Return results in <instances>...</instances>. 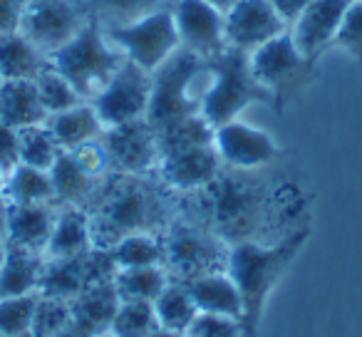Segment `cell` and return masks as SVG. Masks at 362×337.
Segmentation results:
<instances>
[{
	"label": "cell",
	"instance_id": "6da1fadb",
	"mask_svg": "<svg viewBox=\"0 0 362 337\" xmlns=\"http://www.w3.org/2000/svg\"><path fill=\"white\" fill-rule=\"evenodd\" d=\"M154 177L112 172L85 208L95 248H112L129 233H164L169 226L164 184Z\"/></svg>",
	"mask_w": 362,
	"mask_h": 337
},
{
	"label": "cell",
	"instance_id": "7a4b0ae2",
	"mask_svg": "<svg viewBox=\"0 0 362 337\" xmlns=\"http://www.w3.org/2000/svg\"><path fill=\"white\" fill-rule=\"evenodd\" d=\"M310 231L291 233L276 243H261V241H238L228 248V266L226 273L236 283L241 292V327L243 337H258L261 327L263 307H266L271 292L286 276L291 263L305 246Z\"/></svg>",
	"mask_w": 362,
	"mask_h": 337
},
{
	"label": "cell",
	"instance_id": "3957f363",
	"mask_svg": "<svg viewBox=\"0 0 362 337\" xmlns=\"http://www.w3.org/2000/svg\"><path fill=\"white\" fill-rule=\"evenodd\" d=\"M124 60L122 50L95 20L87 23L65 47L50 55V65L80 92L85 102H92L105 90Z\"/></svg>",
	"mask_w": 362,
	"mask_h": 337
},
{
	"label": "cell",
	"instance_id": "277c9868",
	"mask_svg": "<svg viewBox=\"0 0 362 337\" xmlns=\"http://www.w3.org/2000/svg\"><path fill=\"white\" fill-rule=\"evenodd\" d=\"M206 62L209 87L202 102V114L206 117L214 129L231 119H238V114L253 102H268L273 107L271 95L253 77L251 65H248V52L226 47Z\"/></svg>",
	"mask_w": 362,
	"mask_h": 337
},
{
	"label": "cell",
	"instance_id": "5b68a950",
	"mask_svg": "<svg viewBox=\"0 0 362 337\" xmlns=\"http://www.w3.org/2000/svg\"><path fill=\"white\" fill-rule=\"evenodd\" d=\"M206 60L179 47L164 65L151 72V97L146 110V122L151 124V129L159 131L171 122L202 112L204 97L194 95V82L206 72Z\"/></svg>",
	"mask_w": 362,
	"mask_h": 337
},
{
	"label": "cell",
	"instance_id": "8992f818",
	"mask_svg": "<svg viewBox=\"0 0 362 337\" xmlns=\"http://www.w3.org/2000/svg\"><path fill=\"white\" fill-rule=\"evenodd\" d=\"M164 268L171 280L187 283L204 273L226 271L228 243L199 221L171 218L161 233Z\"/></svg>",
	"mask_w": 362,
	"mask_h": 337
},
{
	"label": "cell",
	"instance_id": "52a82bcc",
	"mask_svg": "<svg viewBox=\"0 0 362 337\" xmlns=\"http://www.w3.org/2000/svg\"><path fill=\"white\" fill-rule=\"evenodd\" d=\"M248 65L258 85L271 95L276 112H283V105L303 90L315 70V65H310L298 50L288 30L256 47L248 55Z\"/></svg>",
	"mask_w": 362,
	"mask_h": 337
},
{
	"label": "cell",
	"instance_id": "ba28073f",
	"mask_svg": "<svg viewBox=\"0 0 362 337\" xmlns=\"http://www.w3.org/2000/svg\"><path fill=\"white\" fill-rule=\"evenodd\" d=\"M107 37L122 50V55L136 67L151 72L159 65H164L176 50H179V35H176L174 16H171V6L161 8V11L144 16L139 20L129 23V25L115 28V30H105Z\"/></svg>",
	"mask_w": 362,
	"mask_h": 337
},
{
	"label": "cell",
	"instance_id": "9c48e42d",
	"mask_svg": "<svg viewBox=\"0 0 362 337\" xmlns=\"http://www.w3.org/2000/svg\"><path fill=\"white\" fill-rule=\"evenodd\" d=\"M90 23L82 0H28L21 32L47 57L65 47Z\"/></svg>",
	"mask_w": 362,
	"mask_h": 337
},
{
	"label": "cell",
	"instance_id": "30bf717a",
	"mask_svg": "<svg viewBox=\"0 0 362 337\" xmlns=\"http://www.w3.org/2000/svg\"><path fill=\"white\" fill-rule=\"evenodd\" d=\"M117 266L107 248H90L80 256L55 258L45 261L40 280V295L72 300L82 290L97 285V283L115 280Z\"/></svg>",
	"mask_w": 362,
	"mask_h": 337
},
{
	"label": "cell",
	"instance_id": "8fae6325",
	"mask_svg": "<svg viewBox=\"0 0 362 337\" xmlns=\"http://www.w3.org/2000/svg\"><path fill=\"white\" fill-rule=\"evenodd\" d=\"M151 97V75L134 62L124 60L122 67L115 72L105 90L90 102L95 107L97 117L105 126L127 124L134 119H146Z\"/></svg>",
	"mask_w": 362,
	"mask_h": 337
},
{
	"label": "cell",
	"instance_id": "7c38bea8",
	"mask_svg": "<svg viewBox=\"0 0 362 337\" xmlns=\"http://www.w3.org/2000/svg\"><path fill=\"white\" fill-rule=\"evenodd\" d=\"M110 156L112 172L134 174V177H156L159 169V139L146 119H134L127 124L105 126L100 134Z\"/></svg>",
	"mask_w": 362,
	"mask_h": 337
},
{
	"label": "cell",
	"instance_id": "4fadbf2b",
	"mask_svg": "<svg viewBox=\"0 0 362 337\" xmlns=\"http://www.w3.org/2000/svg\"><path fill=\"white\" fill-rule=\"evenodd\" d=\"M214 146H216L221 164L236 172H258L263 166L273 164L281 154L268 131L251 126L241 119H231L214 129Z\"/></svg>",
	"mask_w": 362,
	"mask_h": 337
},
{
	"label": "cell",
	"instance_id": "5bb4252c",
	"mask_svg": "<svg viewBox=\"0 0 362 337\" xmlns=\"http://www.w3.org/2000/svg\"><path fill=\"white\" fill-rule=\"evenodd\" d=\"M179 45L202 60H211L226 50L223 13L209 6L206 0H174L171 3Z\"/></svg>",
	"mask_w": 362,
	"mask_h": 337
},
{
	"label": "cell",
	"instance_id": "9a60e30c",
	"mask_svg": "<svg viewBox=\"0 0 362 337\" xmlns=\"http://www.w3.org/2000/svg\"><path fill=\"white\" fill-rule=\"evenodd\" d=\"M223 164L216 146L204 144L192 149H179L161 154L156 179L164 184L166 191L174 194H197L216 182Z\"/></svg>",
	"mask_w": 362,
	"mask_h": 337
},
{
	"label": "cell",
	"instance_id": "2e32d148",
	"mask_svg": "<svg viewBox=\"0 0 362 337\" xmlns=\"http://www.w3.org/2000/svg\"><path fill=\"white\" fill-rule=\"evenodd\" d=\"M286 30L288 25L276 13L271 0H238L223 16L226 47L248 52V55Z\"/></svg>",
	"mask_w": 362,
	"mask_h": 337
},
{
	"label": "cell",
	"instance_id": "e0dca14e",
	"mask_svg": "<svg viewBox=\"0 0 362 337\" xmlns=\"http://www.w3.org/2000/svg\"><path fill=\"white\" fill-rule=\"evenodd\" d=\"M350 3L352 0H313L291 23L288 32L310 65H317V60L332 47L337 28H340Z\"/></svg>",
	"mask_w": 362,
	"mask_h": 337
},
{
	"label": "cell",
	"instance_id": "ac0fdd59",
	"mask_svg": "<svg viewBox=\"0 0 362 337\" xmlns=\"http://www.w3.org/2000/svg\"><path fill=\"white\" fill-rule=\"evenodd\" d=\"M57 208H60L57 203H6V211H3L6 241L28 251L45 253Z\"/></svg>",
	"mask_w": 362,
	"mask_h": 337
},
{
	"label": "cell",
	"instance_id": "d6986e66",
	"mask_svg": "<svg viewBox=\"0 0 362 337\" xmlns=\"http://www.w3.org/2000/svg\"><path fill=\"white\" fill-rule=\"evenodd\" d=\"M119 292L115 288V280L97 283V285L82 290L70 300L72 330H77L85 337H97L110 332L112 320L119 310Z\"/></svg>",
	"mask_w": 362,
	"mask_h": 337
},
{
	"label": "cell",
	"instance_id": "ffe728a7",
	"mask_svg": "<svg viewBox=\"0 0 362 337\" xmlns=\"http://www.w3.org/2000/svg\"><path fill=\"white\" fill-rule=\"evenodd\" d=\"M42 268H45L42 253L8 243L6 258L0 266V300L3 297L30 295V292L40 290Z\"/></svg>",
	"mask_w": 362,
	"mask_h": 337
},
{
	"label": "cell",
	"instance_id": "44dd1931",
	"mask_svg": "<svg viewBox=\"0 0 362 337\" xmlns=\"http://www.w3.org/2000/svg\"><path fill=\"white\" fill-rule=\"evenodd\" d=\"M95 248L92 241V228L90 216L85 208L80 206H60L57 208L55 226H52L50 241L45 248V261H55V258H70L80 256V253Z\"/></svg>",
	"mask_w": 362,
	"mask_h": 337
},
{
	"label": "cell",
	"instance_id": "7402d4cb",
	"mask_svg": "<svg viewBox=\"0 0 362 337\" xmlns=\"http://www.w3.org/2000/svg\"><path fill=\"white\" fill-rule=\"evenodd\" d=\"M50 182H52V191H55L57 206L87 208L105 179L100 182V179L90 177V174L77 164V159L70 154V151H62L50 169Z\"/></svg>",
	"mask_w": 362,
	"mask_h": 337
},
{
	"label": "cell",
	"instance_id": "603a6c76",
	"mask_svg": "<svg viewBox=\"0 0 362 337\" xmlns=\"http://www.w3.org/2000/svg\"><path fill=\"white\" fill-rule=\"evenodd\" d=\"M184 285L189 288L199 312H211V315H226L241 320V292L236 283L231 280L226 271L218 273H204V276L187 280Z\"/></svg>",
	"mask_w": 362,
	"mask_h": 337
},
{
	"label": "cell",
	"instance_id": "cb8c5ba5",
	"mask_svg": "<svg viewBox=\"0 0 362 337\" xmlns=\"http://www.w3.org/2000/svg\"><path fill=\"white\" fill-rule=\"evenodd\" d=\"M0 119L13 129L42 124L47 112L37 95L35 80H6L0 87Z\"/></svg>",
	"mask_w": 362,
	"mask_h": 337
},
{
	"label": "cell",
	"instance_id": "d4e9b609",
	"mask_svg": "<svg viewBox=\"0 0 362 337\" xmlns=\"http://www.w3.org/2000/svg\"><path fill=\"white\" fill-rule=\"evenodd\" d=\"M45 124L57 139V144L62 146V151H70L75 146L85 144V141L97 139L105 131V124H102V119L97 117L95 107L90 102H82L72 110L50 114Z\"/></svg>",
	"mask_w": 362,
	"mask_h": 337
},
{
	"label": "cell",
	"instance_id": "484cf974",
	"mask_svg": "<svg viewBox=\"0 0 362 337\" xmlns=\"http://www.w3.org/2000/svg\"><path fill=\"white\" fill-rule=\"evenodd\" d=\"M50 57L37 50L23 32L0 37V77L3 80H37Z\"/></svg>",
	"mask_w": 362,
	"mask_h": 337
},
{
	"label": "cell",
	"instance_id": "4316f807",
	"mask_svg": "<svg viewBox=\"0 0 362 337\" xmlns=\"http://www.w3.org/2000/svg\"><path fill=\"white\" fill-rule=\"evenodd\" d=\"M174 0H82L90 20H95L102 30L129 25L144 16L169 8Z\"/></svg>",
	"mask_w": 362,
	"mask_h": 337
},
{
	"label": "cell",
	"instance_id": "83f0119b",
	"mask_svg": "<svg viewBox=\"0 0 362 337\" xmlns=\"http://www.w3.org/2000/svg\"><path fill=\"white\" fill-rule=\"evenodd\" d=\"M3 201L6 203H55L50 172H42V169H35V166H28V164H18L6 177Z\"/></svg>",
	"mask_w": 362,
	"mask_h": 337
},
{
	"label": "cell",
	"instance_id": "f1b7e54d",
	"mask_svg": "<svg viewBox=\"0 0 362 337\" xmlns=\"http://www.w3.org/2000/svg\"><path fill=\"white\" fill-rule=\"evenodd\" d=\"M154 312H156V322H159L161 327L184 335V332L192 327V322L197 320L199 307L184 283L169 280V285H166L164 290L159 292V297L154 300Z\"/></svg>",
	"mask_w": 362,
	"mask_h": 337
},
{
	"label": "cell",
	"instance_id": "f546056e",
	"mask_svg": "<svg viewBox=\"0 0 362 337\" xmlns=\"http://www.w3.org/2000/svg\"><path fill=\"white\" fill-rule=\"evenodd\" d=\"M115 261L117 271L122 268H146L164 266V243L161 233H129L107 248Z\"/></svg>",
	"mask_w": 362,
	"mask_h": 337
},
{
	"label": "cell",
	"instance_id": "4dcf8cb0",
	"mask_svg": "<svg viewBox=\"0 0 362 337\" xmlns=\"http://www.w3.org/2000/svg\"><path fill=\"white\" fill-rule=\"evenodd\" d=\"M169 273L164 266L146 268H122L115 273V288L119 292V300H144L154 302L159 292L169 285Z\"/></svg>",
	"mask_w": 362,
	"mask_h": 337
},
{
	"label": "cell",
	"instance_id": "1f68e13d",
	"mask_svg": "<svg viewBox=\"0 0 362 337\" xmlns=\"http://www.w3.org/2000/svg\"><path fill=\"white\" fill-rule=\"evenodd\" d=\"M156 139H159L161 154H169V151H179V149H192V146L214 144V126L199 112V114H189L184 119L161 126L156 131Z\"/></svg>",
	"mask_w": 362,
	"mask_h": 337
},
{
	"label": "cell",
	"instance_id": "d6a6232c",
	"mask_svg": "<svg viewBox=\"0 0 362 337\" xmlns=\"http://www.w3.org/2000/svg\"><path fill=\"white\" fill-rule=\"evenodd\" d=\"M21 131V164L35 166L42 172H50L52 164L57 161V156L62 154V146L57 144V139L52 136V131L47 129V124H33L25 126Z\"/></svg>",
	"mask_w": 362,
	"mask_h": 337
},
{
	"label": "cell",
	"instance_id": "836d02e7",
	"mask_svg": "<svg viewBox=\"0 0 362 337\" xmlns=\"http://www.w3.org/2000/svg\"><path fill=\"white\" fill-rule=\"evenodd\" d=\"M35 85H37V95H40V102H42V107H45L47 117L57 114V112L72 110V107L85 102L80 97V92H77L52 65H47L45 70L37 75Z\"/></svg>",
	"mask_w": 362,
	"mask_h": 337
},
{
	"label": "cell",
	"instance_id": "e575fe53",
	"mask_svg": "<svg viewBox=\"0 0 362 337\" xmlns=\"http://www.w3.org/2000/svg\"><path fill=\"white\" fill-rule=\"evenodd\" d=\"M154 327H159L154 312V302L122 300L110 332L115 337H146Z\"/></svg>",
	"mask_w": 362,
	"mask_h": 337
},
{
	"label": "cell",
	"instance_id": "d590c367",
	"mask_svg": "<svg viewBox=\"0 0 362 337\" xmlns=\"http://www.w3.org/2000/svg\"><path fill=\"white\" fill-rule=\"evenodd\" d=\"M72 325L70 315V300H60V297L40 295L35 305V315H33L30 337H57Z\"/></svg>",
	"mask_w": 362,
	"mask_h": 337
},
{
	"label": "cell",
	"instance_id": "8d00e7d4",
	"mask_svg": "<svg viewBox=\"0 0 362 337\" xmlns=\"http://www.w3.org/2000/svg\"><path fill=\"white\" fill-rule=\"evenodd\" d=\"M40 292L18 297H3L0 300V332L6 337H30L33 315Z\"/></svg>",
	"mask_w": 362,
	"mask_h": 337
},
{
	"label": "cell",
	"instance_id": "74e56055",
	"mask_svg": "<svg viewBox=\"0 0 362 337\" xmlns=\"http://www.w3.org/2000/svg\"><path fill=\"white\" fill-rule=\"evenodd\" d=\"M332 47L347 55L352 62L362 65V0H352L350 8L345 11Z\"/></svg>",
	"mask_w": 362,
	"mask_h": 337
},
{
	"label": "cell",
	"instance_id": "f35d334b",
	"mask_svg": "<svg viewBox=\"0 0 362 337\" xmlns=\"http://www.w3.org/2000/svg\"><path fill=\"white\" fill-rule=\"evenodd\" d=\"M184 335L189 337H243L241 320L226 315H211V312H199Z\"/></svg>",
	"mask_w": 362,
	"mask_h": 337
},
{
	"label": "cell",
	"instance_id": "ab89813d",
	"mask_svg": "<svg viewBox=\"0 0 362 337\" xmlns=\"http://www.w3.org/2000/svg\"><path fill=\"white\" fill-rule=\"evenodd\" d=\"M70 154L75 156L77 164H80L90 177L100 179V182L112 174L110 156H107V149H105V144H102L100 136L92 139V141H85V144H80V146H75V149H70Z\"/></svg>",
	"mask_w": 362,
	"mask_h": 337
},
{
	"label": "cell",
	"instance_id": "60d3db41",
	"mask_svg": "<svg viewBox=\"0 0 362 337\" xmlns=\"http://www.w3.org/2000/svg\"><path fill=\"white\" fill-rule=\"evenodd\" d=\"M21 164V131L0 119V169L11 174Z\"/></svg>",
	"mask_w": 362,
	"mask_h": 337
},
{
	"label": "cell",
	"instance_id": "b9f144b4",
	"mask_svg": "<svg viewBox=\"0 0 362 337\" xmlns=\"http://www.w3.org/2000/svg\"><path fill=\"white\" fill-rule=\"evenodd\" d=\"M28 0H0V37L21 32Z\"/></svg>",
	"mask_w": 362,
	"mask_h": 337
},
{
	"label": "cell",
	"instance_id": "7bdbcfd3",
	"mask_svg": "<svg viewBox=\"0 0 362 337\" xmlns=\"http://www.w3.org/2000/svg\"><path fill=\"white\" fill-rule=\"evenodd\" d=\"M271 3H273V8H276L278 16L283 18V23L291 28V23L296 20V18L300 16L308 6H310L313 0H271Z\"/></svg>",
	"mask_w": 362,
	"mask_h": 337
},
{
	"label": "cell",
	"instance_id": "ee69618b",
	"mask_svg": "<svg viewBox=\"0 0 362 337\" xmlns=\"http://www.w3.org/2000/svg\"><path fill=\"white\" fill-rule=\"evenodd\" d=\"M206 3H209V6H214V8H216V11H221L223 16H226V13L231 11L233 6H236L238 0H206Z\"/></svg>",
	"mask_w": 362,
	"mask_h": 337
},
{
	"label": "cell",
	"instance_id": "f6af8a7d",
	"mask_svg": "<svg viewBox=\"0 0 362 337\" xmlns=\"http://www.w3.org/2000/svg\"><path fill=\"white\" fill-rule=\"evenodd\" d=\"M146 337H181V335H179V332H171V330H166V327L159 325V327H154V330H151Z\"/></svg>",
	"mask_w": 362,
	"mask_h": 337
},
{
	"label": "cell",
	"instance_id": "bcb514c9",
	"mask_svg": "<svg viewBox=\"0 0 362 337\" xmlns=\"http://www.w3.org/2000/svg\"><path fill=\"white\" fill-rule=\"evenodd\" d=\"M6 248H8L6 233H0V266H3V258H6Z\"/></svg>",
	"mask_w": 362,
	"mask_h": 337
},
{
	"label": "cell",
	"instance_id": "7dc6e473",
	"mask_svg": "<svg viewBox=\"0 0 362 337\" xmlns=\"http://www.w3.org/2000/svg\"><path fill=\"white\" fill-rule=\"evenodd\" d=\"M57 337H85V335H80V332H77V330H72V327H67V330H65V332H60V335H57Z\"/></svg>",
	"mask_w": 362,
	"mask_h": 337
},
{
	"label": "cell",
	"instance_id": "c3c4849f",
	"mask_svg": "<svg viewBox=\"0 0 362 337\" xmlns=\"http://www.w3.org/2000/svg\"><path fill=\"white\" fill-rule=\"evenodd\" d=\"M3 211H6V208H0V233H3V226H6V221H3Z\"/></svg>",
	"mask_w": 362,
	"mask_h": 337
},
{
	"label": "cell",
	"instance_id": "681fc988",
	"mask_svg": "<svg viewBox=\"0 0 362 337\" xmlns=\"http://www.w3.org/2000/svg\"><path fill=\"white\" fill-rule=\"evenodd\" d=\"M97 337H115V335H112V332H105V335H97Z\"/></svg>",
	"mask_w": 362,
	"mask_h": 337
},
{
	"label": "cell",
	"instance_id": "f907efd6",
	"mask_svg": "<svg viewBox=\"0 0 362 337\" xmlns=\"http://www.w3.org/2000/svg\"><path fill=\"white\" fill-rule=\"evenodd\" d=\"M0 208H6V201H3V196H0Z\"/></svg>",
	"mask_w": 362,
	"mask_h": 337
},
{
	"label": "cell",
	"instance_id": "816d5d0a",
	"mask_svg": "<svg viewBox=\"0 0 362 337\" xmlns=\"http://www.w3.org/2000/svg\"><path fill=\"white\" fill-rule=\"evenodd\" d=\"M3 82H6V80H3V77H0V87H3Z\"/></svg>",
	"mask_w": 362,
	"mask_h": 337
},
{
	"label": "cell",
	"instance_id": "f5cc1de1",
	"mask_svg": "<svg viewBox=\"0 0 362 337\" xmlns=\"http://www.w3.org/2000/svg\"><path fill=\"white\" fill-rule=\"evenodd\" d=\"M0 337H6V335H3V332H0Z\"/></svg>",
	"mask_w": 362,
	"mask_h": 337
}]
</instances>
